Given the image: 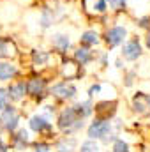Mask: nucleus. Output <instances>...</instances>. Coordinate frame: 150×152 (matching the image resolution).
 <instances>
[{
	"instance_id": "aec40b11",
	"label": "nucleus",
	"mask_w": 150,
	"mask_h": 152,
	"mask_svg": "<svg viewBox=\"0 0 150 152\" xmlns=\"http://www.w3.org/2000/svg\"><path fill=\"white\" fill-rule=\"evenodd\" d=\"M79 152H99V145L94 140H87L85 143H81V151Z\"/></svg>"
},
{
	"instance_id": "39448f33",
	"label": "nucleus",
	"mask_w": 150,
	"mask_h": 152,
	"mask_svg": "<svg viewBox=\"0 0 150 152\" xmlns=\"http://www.w3.org/2000/svg\"><path fill=\"white\" fill-rule=\"evenodd\" d=\"M141 55V44L138 39H131L124 44V50H122V57L125 60H136L138 57Z\"/></svg>"
},
{
	"instance_id": "4be33fe9",
	"label": "nucleus",
	"mask_w": 150,
	"mask_h": 152,
	"mask_svg": "<svg viewBox=\"0 0 150 152\" xmlns=\"http://www.w3.org/2000/svg\"><path fill=\"white\" fill-rule=\"evenodd\" d=\"M7 99H9V90L0 88V112L5 110V106H7Z\"/></svg>"
},
{
	"instance_id": "412c9836",
	"label": "nucleus",
	"mask_w": 150,
	"mask_h": 152,
	"mask_svg": "<svg viewBox=\"0 0 150 152\" xmlns=\"http://www.w3.org/2000/svg\"><path fill=\"white\" fill-rule=\"evenodd\" d=\"M111 152H131V151H129V145L124 140H115Z\"/></svg>"
},
{
	"instance_id": "ddd939ff",
	"label": "nucleus",
	"mask_w": 150,
	"mask_h": 152,
	"mask_svg": "<svg viewBox=\"0 0 150 152\" xmlns=\"http://www.w3.org/2000/svg\"><path fill=\"white\" fill-rule=\"evenodd\" d=\"M28 145V133L25 129H20L14 136H12V147L16 151H23Z\"/></svg>"
},
{
	"instance_id": "4468645a",
	"label": "nucleus",
	"mask_w": 150,
	"mask_h": 152,
	"mask_svg": "<svg viewBox=\"0 0 150 152\" xmlns=\"http://www.w3.org/2000/svg\"><path fill=\"white\" fill-rule=\"evenodd\" d=\"M76 112H78V115L81 117V118H87L88 115H92V112L95 110L94 108V104L90 103V101H83V103H78V104H74Z\"/></svg>"
},
{
	"instance_id": "c85d7f7f",
	"label": "nucleus",
	"mask_w": 150,
	"mask_h": 152,
	"mask_svg": "<svg viewBox=\"0 0 150 152\" xmlns=\"http://www.w3.org/2000/svg\"><path fill=\"white\" fill-rule=\"evenodd\" d=\"M149 18H143V20H140V27H149Z\"/></svg>"
},
{
	"instance_id": "6ab92c4d",
	"label": "nucleus",
	"mask_w": 150,
	"mask_h": 152,
	"mask_svg": "<svg viewBox=\"0 0 150 152\" xmlns=\"http://www.w3.org/2000/svg\"><path fill=\"white\" fill-rule=\"evenodd\" d=\"M53 44H55L60 51H66V50L69 48V44H71V42H69V39L66 37V36H60V34H58V36H55V37H53Z\"/></svg>"
},
{
	"instance_id": "a878e982",
	"label": "nucleus",
	"mask_w": 150,
	"mask_h": 152,
	"mask_svg": "<svg viewBox=\"0 0 150 152\" xmlns=\"http://www.w3.org/2000/svg\"><path fill=\"white\" fill-rule=\"evenodd\" d=\"M36 152H48L50 151V145L48 143H44V142H41V143H36Z\"/></svg>"
},
{
	"instance_id": "2eb2a0df",
	"label": "nucleus",
	"mask_w": 150,
	"mask_h": 152,
	"mask_svg": "<svg viewBox=\"0 0 150 152\" xmlns=\"http://www.w3.org/2000/svg\"><path fill=\"white\" fill-rule=\"evenodd\" d=\"M74 58L79 66H85V64H88V62L92 60V53H90L87 48H79V50L74 51Z\"/></svg>"
},
{
	"instance_id": "cd10ccee",
	"label": "nucleus",
	"mask_w": 150,
	"mask_h": 152,
	"mask_svg": "<svg viewBox=\"0 0 150 152\" xmlns=\"http://www.w3.org/2000/svg\"><path fill=\"white\" fill-rule=\"evenodd\" d=\"M7 151H9V149H7V145H5V143H4V140L0 138V152H7Z\"/></svg>"
},
{
	"instance_id": "6e6552de",
	"label": "nucleus",
	"mask_w": 150,
	"mask_h": 152,
	"mask_svg": "<svg viewBox=\"0 0 150 152\" xmlns=\"http://www.w3.org/2000/svg\"><path fill=\"white\" fill-rule=\"evenodd\" d=\"M28 124H30V129L36 133H44V131H50L53 127L51 122H48V118H44L42 115H34Z\"/></svg>"
},
{
	"instance_id": "f257e3e1",
	"label": "nucleus",
	"mask_w": 150,
	"mask_h": 152,
	"mask_svg": "<svg viewBox=\"0 0 150 152\" xmlns=\"http://www.w3.org/2000/svg\"><path fill=\"white\" fill-rule=\"evenodd\" d=\"M57 126L58 129H62L64 133L71 134V133H76L83 127V118L78 115L74 106H69V108H64L60 113H58V118H57Z\"/></svg>"
},
{
	"instance_id": "1a4fd4ad",
	"label": "nucleus",
	"mask_w": 150,
	"mask_h": 152,
	"mask_svg": "<svg viewBox=\"0 0 150 152\" xmlns=\"http://www.w3.org/2000/svg\"><path fill=\"white\" fill-rule=\"evenodd\" d=\"M27 90H28L30 96L39 97V94H42L46 90V80H42V78H32V80H28L27 81Z\"/></svg>"
},
{
	"instance_id": "20e7f679",
	"label": "nucleus",
	"mask_w": 150,
	"mask_h": 152,
	"mask_svg": "<svg viewBox=\"0 0 150 152\" xmlns=\"http://www.w3.org/2000/svg\"><path fill=\"white\" fill-rule=\"evenodd\" d=\"M50 92H51V96H55L58 99H73L76 96V87L67 81H60V83L53 85Z\"/></svg>"
},
{
	"instance_id": "c756f323",
	"label": "nucleus",
	"mask_w": 150,
	"mask_h": 152,
	"mask_svg": "<svg viewBox=\"0 0 150 152\" xmlns=\"http://www.w3.org/2000/svg\"><path fill=\"white\" fill-rule=\"evenodd\" d=\"M147 46H149V48H150V36H149V37H147Z\"/></svg>"
},
{
	"instance_id": "f03ea898",
	"label": "nucleus",
	"mask_w": 150,
	"mask_h": 152,
	"mask_svg": "<svg viewBox=\"0 0 150 152\" xmlns=\"http://www.w3.org/2000/svg\"><path fill=\"white\" fill-rule=\"evenodd\" d=\"M111 131V122L110 118H103V117H97L90 126H88V138L90 140H97V138H104L108 133Z\"/></svg>"
},
{
	"instance_id": "b1692460",
	"label": "nucleus",
	"mask_w": 150,
	"mask_h": 152,
	"mask_svg": "<svg viewBox=\"0 0 150 152\" xmlns=\"http://www.w3.org/2000/svg\"><path fill=\"white\" fill-rule=\"evenodd\" d=\"M41 25H42L44 28L51 25V16H50V11H48V9H44V16H42V23H41Z\"/></svg>"
},
{
	"instance_id": "9d476101",
	"label": "nucleus",
	"mask_w": 150,
	"mask_h": 152,
	"mask_svg": "<svg viewBox=\"0 0 150 152\" xmlns=\"http://www.w3.org/2000/svg\"><path fill=\"white\" fill-rule=\"evenodd\" d=\"M76 145H78L76 138H73V136H66V138H60V140L57 142L55 147H57V152H74Z\"/></svg>"
},
{
	"instance_id": "f3484780",
	"label": "nucleus",
	"mask_w": 150,
	"mask_h": 152,
	"mask_svg": "<svg viewBox=\"0 0 150 152\" xmlns=\"http://www.w3.org/2000/svg\"><path fill=\"white\" fill-rule=\"evenodd\" d=\"M97 34L95 32H92V30H88V32H85L81 39H79V42L83 44V46H92V44H97Z\"/></svg>"
},
{
	"instance_id": "393cba45",
	"label": "nucleus",
	"mask_w": 150,
	"mask_h": 152,
	"mask_svg": "<svg viewBox=\"0 0 150 152\" xmlns=\"http://www.w3.org/2000/svg\"><path fill=\"white\" fill-rule=\"evenodd\" d=\"M94 9L97 12H104L106 11V0H97V4H94Z\"/></svg>"
},
{
	"instance_id": "f8f14e48",
	"label": "nucleus",
	"mask_w": 150,
	"mask_h": 152,
	"mask_svg": "<svg viewBox=\"0 0 150 152\" xmlns=\"http://www.w3.org/2000/svg\"><path fill=\"white\" fill-rule=\"evenodd\" d=\"M18 75V67L9 62H0V81H7Z\"/></svg>"
},
{
	"instance_id": "7ed1b4c3",
	"label": "nucleus",
	"mask_w": 150,
	"mask_h": 152,
	"mask_svg": "<svg viewBox=\"0 0 150 152\" xmlns=\"http://www.w3.org/2000/svg\"><path fill=\"white\" fill-rule=\"evenodd\" d=\"M0 122H2V127L5 131L14 133L18 129V124H20V115L16 112V108L14 106H5V110H2Z\"/></svg>"
},
{
	"instance_id": "a211bd4d",
	"label": "nucleus",
	"mask_w": 150,
	"mask_h": 152,
	"mask_svg": "<svg viewBox=\"0 0 150 152\" xmlns=\"http://www.w3.org/2000/svg\"><path fill=\"white\" fill-rule=\"evenodd\" d=\"M32 60H34V64H39V66H42V64H46V62L50 60V55H48L46 51H39V50H34V51H32Z\"/></svg>"
},
{
	"instance_id": "dca6fc26",
	"label": "nucleus",
	"mask_w": 150,
	"mask_h": 152,
	"mask_svg": "<svg viewBox=\"0 0 150 152\" xmlns=\"http://www.w3.org/2000/svg\"><path fill=\"white\" fill-rule=\"evenodd\" d=\"M14 55V44L9 39H0V58Z\"/></svg>"
},
{
	"instance_id": "423d86ee",
	"label": "nucleus",
	"mask_w": 150,
	"mask_h": 152,
	"mask_svg": "<svg viewBox=\"0 0 150 152\" xmlns=\"http://www.w3.org/2000/svg\"><path fill=\"white\" fill-rule=\"evenodd\" d=\"M133 108L138 113H147L150 110V96L145 92H138L133 99Z\"/></svg>"
},
{
	"instance_id": "0eeeda50",
	"label": "nucleus",
	"mask_w": 150,
	"mask_h": 152,
	"mask_svg": "<svg viewBox=\"0 0 150 152\" xmlns=\"http://www.w3.org/2000/svg\"><path fill=\"white\" fill-rule=\"evenodd\" d=\"M125 28L124 27H113L110 28L108 32H106V42L110 44V46H117V44H120V42H124V39H125Z\"/></svg>"
},
{
	"instance_id": "9b49d317",
	"label": "nucleus",
	"mask_w": 150,
	"mask_h": 152,
	"mask_svg": "<svg viewBox=\"0 0 150 152\" xmlns=\"http://www.w3.org/2000/svg\"><path fill=\"white\" fill-rule=\"evenodd\" d=\"M7 90H9V97H11V99H14V101H20V99L25 96V92H28V90H27V83H25V81L12 83Z\"/></svg>"
},
{
	"instance_id": "bb28decb",
	"label": "nucleus",
	"mask_w": 150,
	"mask_h": 152,
	"mask_svg": "<svg viewBox=\"0 0 150 152\" xmlns=\"http://www.w3.org/2000/svg\"><path fill=\"white\" fill-rule=\"evenodd\" d=\"M99 92H101V85H99V83H95V85H92V87L88 88V96H90V97H94V96L99 94Z\"/></svg>"
},
{
	"instance_id": "5701e85b",
	"label": "nucleus",
	"mask_w": 150,
	"mask_h": 152,
	"mask_svg": "<svg viewBox=\"0 0 150 152\" xmlns=\"http://www.w3.org/2000/svg\"><path fill=\"white\" fill-rule=\"evenodd\" d=\"M110 5H111L115 11H120V9H124V5H125V0H106Z\"/></svg>"
}]
</instances>
